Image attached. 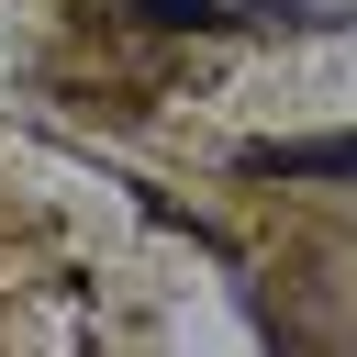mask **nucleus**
I'll use <instances>...</instances> for the list:
<instances>
[{"mask_svg":"<svg viewBox=\"0 0 357 357\" xmlns=\"http://www.w3.org/2000/svg\"><path fill=\"white\" fill-rule=\"evenodd\" d=\"M257 167H312V178H346L357 156H346V134H324V145H257Z\"/></svg>","mask_w":357,"mask_h":357,"instance_id":"1","label":"nucleus"},{"mask_svg":"<svg viewBox=\"0 0 357 357\" xmlns=\"http://www.w3.org/2000/svg\"><path fill=\"white\" fill-rule=\"evenodd\" d=\"M134 11H145V22H223L212 0H134Z\"/></svg>","mask_w":357,"mask_h":357,"instance_id":"2","label":"nucleus"}]
</instances>
